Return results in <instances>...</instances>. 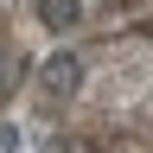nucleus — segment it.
<instances>
[{"instance_id":"2","label":"nucleus","mask_w":153,"mask_h":153,"mask_svg":"<svg viewBox=\"0 0 153 153\" xmlns=\"http://www.w3.org/2000/svg\"><path fill=\"white\" fill-rule=\"evenodd\" d=\"M38 19H45L51 32H70L76 19H83V0H38Z\"/></svg>"},{"instance_id":"1","label":"nucleus","mask_w":153,"mask_h":153,"mask_svg":"<svg viewBox=\"0 0 153 153\" xmlns=\"http://www.w3.org/2000/svg\"><path fill=\"white\" fill-rule=\"evenodd\" d=\"M76 83H83V64H76L70 51H64V57H51V64H45V96H70Z\"/></svg>"},{"instance_id":"3","label":"nucleus","mask_w":153,"mask_h":153,"mask_svg":"<svg viewBox=\"0 0 153 153\" xmlns=\"http://www.w3.org/2000/svg\"><path fill=\"white\" fill-rule=\"evenodd\" d=\"M76 153H102V147H76Z\"/></svg>"}]
</instances>
